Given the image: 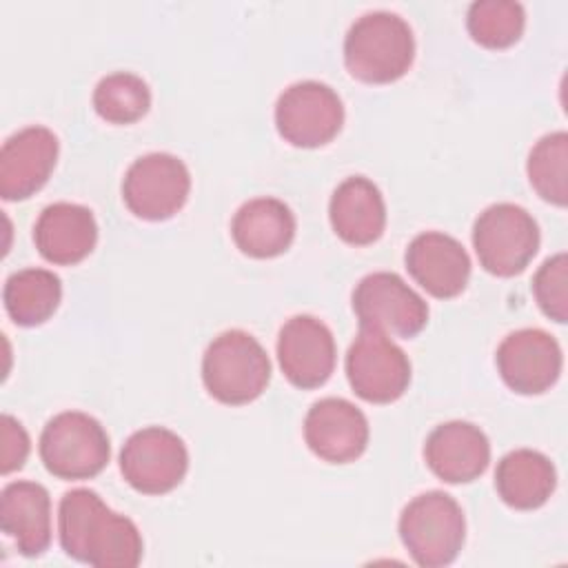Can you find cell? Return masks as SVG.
<instances>
[{
    "label": "cell",
    "instance_id": "cell-1",
    "mask_svg": "<svg viewBox=\"0 0 568 568\" xmlns=\"http://www.w3.org/2000/svg\"><path fill=\"white\" fill-rule=\"evenodd\" d=\"M58 537L69 557L95 568H133L144 555L138 526L111 510L91 488L64 493L58 506Z\"/></svg>",
    "mask_w": 568,
    "mask_h": 568
},
{
    "label": "cell",
    "instance_id": "cell-2",
    "mask_svg": "<svg viewBox=\"0 0 568 568\" xmlns=\"http://www.w3.org/2000/svg\"><path fill=\"white\" fill-rule=\"evenodd\" d=\"M415 38L408 22L390 11L359 16L344 38V64L366 84L399 80L413 64Z\"/></svg>",
    "mask_w": 568,
    "mask_h": 568
},
{
    "label": "cell",
    "instance_id": "cell-3",
    "mask_svg": "<svg viewBox=\"0 0 568 568\" xmlns=\"http://www.w3.org/2000/svg\"><path fill=\"white\" fill-rule=\"evenodd\" d=\"M202 382L209 395L229 406L257 399L271 382V359L246 331L220 333L204 351Z\"/></svg>",
    "mask_w": 568,
    "mask_h": 568
},
{
    "label": "cell",
    "instance_id": "cell-4",
    "mask_svg": "<svg viewBox=\"0 0 568 568\" xmlns=\"http://www.w3.org/2000/svg\"><path fill=\"white\" fill-rule=\"evenodd\" d=\"M399 539L417 566H448L457 559L466 539L464 510L448 493H422L399 515Z\"/></svg>",
    "mask_w": 568,
    "mask_h": 568
},
{
    "label": "cell",
    "instance_id": "cell-5",
    "mask_svg": "<svg viewBox=\"0 0 568 568\" xmlns=\"http://www.w3.org/2000/svg\"><path fill=\"white\" fill-rule=\"evenodd\" d=\"M38 450L44 468L69 481L95 477L111 457L104 426L82 410H64L51 417L42 428Z\"/></svg>",
    "mask_w": 568,
    "mask_h": 568
},
{
    "label": "cell",
    "instance_id": "cell-6",
    "mask_svg": "<svg viewBox=\"0 0 568 568\" xmlns=\"http://www.w3.org/2000/svg\"><path fill=\"white\" fill-rule=\"evenodd\" d=\"M473 246L484 271L497 277H513L537 255L539 226L524 206L497 202L477 215Z\"/></svg>",
    "mask_w": 568,
    "mask_h": 568
},
{
    "label": "cell",
    "instance_id": "cell-7",
    "mask_svg": "<svg viewBox=\"0 0 568 568\" xmlns=\"http://www.w3.org/2000/svg\"><path fill=\"white\" fill-rule=\"evenodd\" d=\"M189 470V450L182 437L164 426L135 430L120 450L124 481L142 495H164L178 488Z\"/></svg>",
    "mask_w": 568,
    "mask_h": 568
},
{
    "label": "cell",
    "instance_id": "cell-8",
    "mask_svg": "<svg viewBox=\"0 0 568 568\" xmlns=\"http://www.w3.org/2000/svg\"><path fill=\"white\" fill-rule=\"evenodd\" d=\"M346 377L364 402L390 404L410 384V359L386 333L359 326L346 353Z\"/></svg>",
    "mask_w": 568,
    "mask_h": 568
},
{
    "label": "cell",
    "instance_id": "cell-9",
    "mask_svg": "<svg viewBox=\"0 0 568 568\" xmlns=\"http://www.w3.org/2000/svg\"><path fill=\"white\" fill-rule=\"evenodd\" d=\"M344 124V104L324 82L304 80L286 87L275 102L277 133L293 146L328 144Z\"/></svg>",
    "mask_w": 568,
    "mask_h": 568
},
{
    "label": "cell",
    "instance_id": "cell-10",
    "mask_svg": "<svg viewBox=\"0 0 568 568\" xmlns=\"http://www.w3.org/2000/svg\"><path fill=\"white\" fill-rule=\"evenodd\" d=\"M191 173L171 153H146L124 173L122 200L126 209L149 222L173 217L189 200Z\"/></svg>",
    "mask_w": 568,
    "mask_h": 568
},
{
    "label": "cell",
    "instance_id": "cell-11",
    "mask_svg": "<svg viewBox=\"0 0 568 568\" xmlns=\"http://www.w3.org/2000/svg\"><path fill=\"white\" fill-rule=\"evenodd\" d=\"M353 311L359 326L415 337L428 324V304L397 273L377 271L362 277L353 291Z\"/></svg>",
    "mask_w": 568,
    "mask_h": 568
},
{
    "label": "cell",
    "instance_id": "cell-12",
    "mask_svg": "<svg viewBox=\"0 0 568 568\" xmlns=\"http://www.w3.org/2000/svg\"><path fill=\"white\" fill-rule=\"evenodd\" d=\"M504 384L519 395H541L557 384L564 366L559 342L541 328L506 335L495 355Z\"/></svg>",
    "mask_w": 568,
    "mask_h": 568
},
{
    "label": "cell",
    "instance_id": "cell-13",
    "mask_svg": "<svg viewBox=\"0 0 568 568\" xmlns=\"http://www.w3.org/2000/svg\"><path fill=\"white\" fill-rule=\"evenodd\" d=\"M337 359L331 328L313 315H295L284 322L277 335V362L284 377L297 388L322 386Z\"/></svg>",
    "mask_w": 568,
    "mask_h": 568
},
{
    "label": "cell",
    "instance_id": "cell-14",
    "mask_svg": "<svg viewBox=\"0 0 568 568\" xmlns=\"http://www.w3.org/2000/svg\"><path fill=\"white\" fill-rule=\"evenodd\" d=\"M58 138L47 126H24L0 151V195L9 202L27 200L51 178L58 162Z\"/></svg>",
    "mask_w": 568,
    "mask_h": 568
},
{
    "label": "cell",
    "instance_id": "cell-15",
    "mask_svg": "<svg viewBox=\"0 0 568 568\" xmlns=\"http://www.w3.org/2000/svg\"><path fill=\"white\" fill-rule=\"evenodd\" d=\"M366 415L344 397L315 402L304 417L306 446L328 464L355 462L368 446Z\"/></svg>",
    "mask_w": 568,
    "mask_h": 568
},
{
    "label": "cell",
    "instance_id": "cell-16",
    "mask_svg": "<svg viewBox=\"0 0 568 568\" xmlns=\"http://www.w3.org/2000/svg\"><path fill=\"white\" fill-rule=\"evenodd\" d=\"M404 262L410 277L439 300L459 295L470 277V257L466 248L442 231L415 235L406 248Z\"/></svg>",
    "mask_w": 568,
    "mask_h": 568
},
{
    "label": "cell",
    "instance_id": "cell-17",
    "mask_svg": "<svg viewBox=\"0 0 568 568\" xmlns=\"http://www.w3.org/2000/svg\"><path fill=\"white\" fill-rule=\"evenodd\" d=\"M424 457L442 481L468 484L488 468L490 442L479 426L455 419L430 430L424 444Z\"/></svg>",
    "mask_w": 568,
    "mask_h": 568
},
{
    "label": "cell",
    "instance_id": "cell-18",
    "mask_svg": "<svg viewBox=\"0 0 568 568\" xmlns=\"http://www.w3.org/2000/svg\"><path fill=\"white\" fill-rule=\"evenodd\" d=\"M38 253L58 266H73L91 255L98 242V222L91 209L73 202H53L42 209L33 226Z\"/></svg>",
    "mask_w": 568,
    "mask_h": 568
},
{
    "label": "cell",
    "instance_id": "cell-19",
    "mask_svg": "<svg viewBox=\"0 0 568 568\" xmlns=\"http://www.w3.org/2000/svg\"><path fill=\"white\" fill-rule=\"evenodd\" d=\"M0 526L24 557H40L51 544L49 490L29 479L7 484L0 495Z\"/></svg>",
    "mask_w": 568,
    "mask_h": 568
},
{
    "label": "cell",
    "instance_id": "cell-20",
    "mask_svg": "<svg viewBox=\"0 0 568 568\" xmlns=\"http://www.w3.org/2000/svg\"><path fill=\"white\" fill-rule=\"evenodd\" d=\"M328 217L335 235L346 244L366 246L382 237L386 226L384 195L364 175L346 178L331 195Z\"/></svg>",
    "mask_w": 568,
    "mask_h": 568
},
{
    "label": "cell",
    "instance_id": "cell-21",
    "mask_svg": "<svg viewBox=\"0 0 568 568\" xmlns=\"http://www.w3.org/2000/svg\"><path fill=\"white\" fill-rule=\"evenodd\" d=\"M231 235L235 246L248 257H277L295 237V215L277 197H253L233 215Z\"/></svg>",
    "mask_w": 568,
    "mask_h": 568
},
{
    "label": "cell",
    "instance_id": "cell-22",
    "mask_svg": "<svg viewBox=\"0 0 568 568\" xmlns=\"http://www.w3.org/2000/svg\"><path fill=\"white\" fill-rule=\"evenodd\" d=\"M495 488L501 501L510 508L535 510L555 493L557 470L544 453L517 448L499 459L495 470Z\"/></svg>",
    "mask_w": 568,
    "mask_h": 568
},
{
    "label": "cell",
    "instance_id": "cell-23",
    "mask_svg": "<svg viewBox=\"0 0 568 568\" xmlns=\"http://www.w3.org/2000/svg\"><path fill=\"white\" fill-rule=\"evenodd\" d=\"M2 300L18 326H40L58 311L62 282L47 268H20L7 277Z\"/></svg>",
    "mask_w": 568,
    "mask_h": 568
},
{
    "label": "cell",
    "instance_id": "cell-24",
    "mask_svg": "<svg viewBox=\"0 0 568 568\" xmlns=\"http://www.w3.org/2000/svg\"><path fill=\"white\" fill-rule=\"evenodd\" d=\"M526 173L537 195L555 206L568 202V133L552 131L537 140L528 153Z\"/></svg>",
    "mask_w": 568,
    "mask_h": 568
},
{
    "label": "cell",
    "instance_id": "cell-25",
    "mask_svg": "<svg viewBox=\"0 0 568 568\" xmlns=\"http://www.w3.org/2000/svg\"><path fill=\"white\" fill-rule=\"evenodd\" d=\"M149 106V84L129 71L109 73L93 89V109L111 124H133L146 115Z\"/></svg>",
    "mask_w": 568,
    "mask_h": 568
},
{
    "label": "cell",
    "instance_id": "cell-26",
    "mask_svg": "<svg viewBox=\"0 0 568 568\" xmlns=\"http://www.w3.org/2000/svg\"><path fill=\"white\" fill-rule=\"evenodd\" d=\"M466 27L477 44L486 49H506L521 38L526 11L513 0H477L468 7Z\"/></svg>",
    "mask_w": 568,
    "mask_h": 568
},
{
    "label": "cell",
    "instance_id": "cell-27",
    "mask_svg": "<svg viewBox=\"0 0 568 568\" xmlns=\"http://www.w3.org/2000/svg\"><path fill=\"white\" fill-rule=\"evenodd\" d=\"M532 293L544 311L557 324L568 320V260L566 253L548 257L532 277Z\"/></svg>",
    "mask_w": 568,
    "mask_h": 568
},
{
    "label": "cell",
    "instance_id": "cell-28",
    "mask_svg": "<svg viewBox=\"0 0 568 568\" xmlns=\"http://www.w3.org/2000/svg\"><path fill=\"white\" fill-rule=\"evenodd\" d=\"M0 442H2L0 470L4 475H9V473L22 468L27 457H29L31 442H29V435H27L24 426L16 417L2 415V419H0Z\"/></svg>",
    "mask_w": 568,
    "mask_h": 568
}]
</instances>
